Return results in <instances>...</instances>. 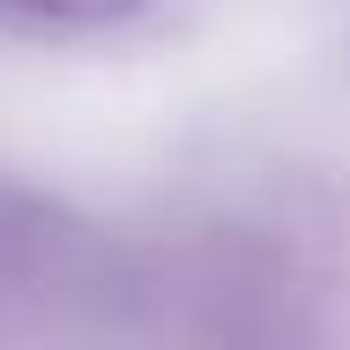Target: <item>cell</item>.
Instances as JSON below:
<instances>
[{"mask_svg": "<svg viewBox=\"0 0 350 350\" xmlns=\"http://www.w3.org/2000/svg\"><path fill=\"white\" fill-rule=\"evenodd\" d=\"M15 15H38V23H120V15H142L149 0H0Z\"/></svg>", "mask_w": 350, "mask_h": 350, "instance_id": "1", "label": "cell"}]
</instances>
